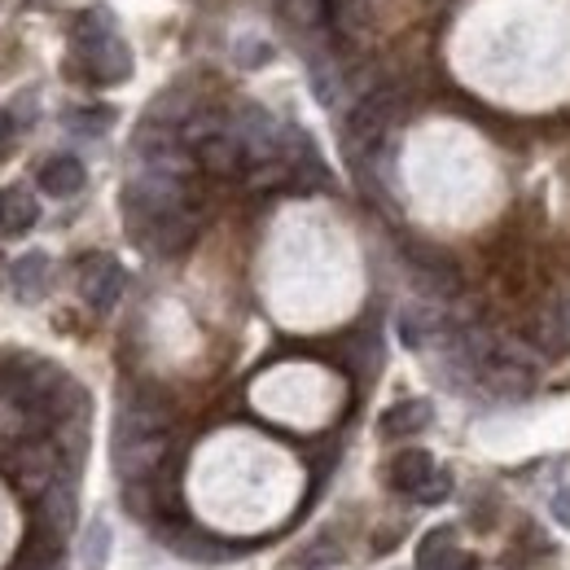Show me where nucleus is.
I'll return each mask as SVG.
<instances>
[{"instance_id":"412c9836","label":"nucleus","mask_w":570,"mask_h":570,"mask_svg":"<svg viewBox=\"0 0 570 570\" xmlns=\"http://www.w3.org/2000/svg\"><path fill=\"white\" fill-rule=\"evenodd\" d=\"M106 544H110L106 522H92V531H88V562H101L106 558Z\"/></svg>"},{"instance_id":"1a4fd4ad","label":"nucleus","mask_w":570,"mask_h":570,"mask_svg":"<svg viewBox=\"0 0 570 570\" xmlns=\"http://www.w3.org/2000/svg\"><path fill=\"white\" fill-rule=\"evenodd\" d=\"M9 282H13V294L22 303H36L45 294V285H49V255L45 250H27L22 259H13Z\"/></svg>"},{"instance_id":"423d86ee","label":"nucleus","mask_w":570,"mask_h":570,"mask_svg":"<svg viewBox=\"0 0 570 570\" xmlns=\"http://www.w3.org/2000/svg\"><path fill=\"white\" fill-rule=\"evenodd\" d=\"M194 158H198V167H203V171H212V176H242V171L250 167V154H246V145L237 141L233 124H228L224 132H215L212 141L198 145V149H194Z\"/></svg>"},{"instance_id":"4be33fe9","label":"nucleus","mask_w":570,"mask_h":570,"mask_svg":"<svg viewBox=\"0 0 570 570\" xmlns=\"http://www.w3.org/2000/svg\"><path fill=\"white\" fill-rule=\"evenodd\" d=\"M553 518H558L562 527H570V483L553 497Z\"/></svg>"},{"instance_id":"2eb2a0df","label":"nucleus","mask_w":570,"mask_h":570,"mask_svg":"<svg viewBox=\"0 0 570 570\" xmlns=\"http://www.w3.org/2000/svg\"><path fill=\"white\" fill-rule=\"evenodd\" d=\"M456 558V527H434L417 544V570H443Z\"/></svg>"},{"instance_id":"a878e982","label":"nucleus","mask_w":570,"mask_h":570,"mask_svg":"<svg viewBox=\"0 0 570 570\" xmlns=\"http://www.w3.org/2000/svg\"><path fill=\"white\" fill-rule=\"evenodd\" d=\"M567 325H570V321H567Z\"/></svg>"},{"instance_id":"0eeeda50","label":"nucleus","mask_w":570,"mask_h":570,"mask_svg":"<svg viewBox=\"0 0 570 570\" xmlns=\"http://www.w3.org/2000/svg\"><path fill=\"white\" fill-rule=\"evenodd\" d=\"M40 189L49 198H75L83 189V163L75 154H58L40 167Z\"/></svg>"},{"instance_id":"b1692460","label":"nucleus","mask_w":570,"mask_h":570,"mask_svg":"<svg viewBox=\"0 0 570 570\" xmlns=\"http://www.w3.org/2000/svg\"><path fill=\"white\" fill-rule=\"evenodd\" d=\"M443 570H474V562H470V558H461V553H456V558H452V562H448V567Z\"/></svg>"},{"instance_id":"ddd939ff","label":"nucleus","mask_w":570,"mask_h":570,"mask_svg":"<svg viewBox=\"0 0 570 570\" xmlns=\"http://www.w3.org/2000/svg\"><path fill=\"white\" fill-rule=\"evenodd\" d=\"M430 426V404L426 400H404V404H395V409H386L382 413V439H404V434H417V430Z\"/></svg>"},{"instance_id":"f03ea898","label":"nucleus","mask_w":570,"mask_h":570,"mask_svg":"<svg viewBox=\"0 0 570 570\" xmlns=\"http://www.w3.org/2000/svg\"><path fill=\"white\" fill-rule=\"evenodd\" d=\"M171 430V409L154 395V391H132L119 409V426H115V443L128 439H149V434H167Z\"/></svg>"},{"instance_id":"a211bd4d","label":"nucleus","mask_w":570,"mask_h":570,"mask_svg":"<svg viewBox=\"0 0 570 570\" xmlns=\"http://www.w3.org/2000/svg\"><path fill=\"white\" fill-rule=\"evenodd\" d=\"M330 22L343 36H360L364 31V0H330Z\"/></svg>"},{"instance_id":"f257e3e1","label":"nucleus","mask_w":570,"mask_h":570,"mask_svg":"<svg viewBox=\"0 0 570 570\" xmlns=\"http://www.w3.org/2000/svg\"><path fill=\"white\" fill-rule=\"evenodd\" d=\"M400 110H404V92L400 88H373L356 110H352V119H347V141H352V149H364V154L377 149L382 137L395 128Z\"/></svg>"},{"instance_id":"6ab92c4d","label":"nucleus","mask_w":570,"mask_h":570,"mask_svg":"<svg viewBox=\"0 0 570 570\" xmlns=\"http://www.w3.org/2000/svg\"><path fill=\"white\" fill-rule=\"evenodd\" d=\"M448 497H452V474L448 470H434L426 483H422V492H417V504H443Z\"/></svg>"},{"instance_id":"393cba45","label":"nucleus","mask_w":570,"mask_h":570,"mask_svg":"<svg viewBox=\"0 0 570 570\" xmlns=\"http://www.w3.org/2000/svg\"><path fill=\"white\" fill-rule=\"evenodd\" d=\"M0 228H4V194H0Z\"/></svg>"},{"instance_id":"5701e85b","label":"nucleus","mask_w":570,"mask_h":570,"mask_svg":"<svg viewBox=\"0 0 570 570\" xmlns=\"http://www.w3.org/2000/svg\"><path fill=\"white\" fill-rule=\"evenodd\" d=\"M9 137H13V119L0 110V149H4V141H9Z\"/></svg>"},{"instance_id":"aec40b11","label":"nucleus","mask_w":570,"mask_h":570,"mask_svg":"<svg viewBox=\"0 0 570 570\" xmlns=\"http://www.w3.org/2000/svg\"><path fill=\"white\" fill-rule=\"evenodd\" d=\"M110 119H115V110H75L71 115V128H79V132H106L110 128Z\"/></svg>"},{"instance_id":"6e6552de","label":"nucleus","mask_w":570,"mask_h":570,"mask_svg":"<svg viewBox=\"0 0 570 570\" xmlns=\"http://www.w3.org/2000/svg\"><path fill=\"white\" fill-rule=\"evenodd\" d=\"M413 277H417L422 289L439 294V298H452V294L461 289L456 268H452L443 255H430V250H413Z\"/></svg>"},{"instance_id":"39448f33","label":"nucleus","mask_w":570,"mask_h":570,"mask_svg":"<svg viewBox=\"0 0 570 570\" xmlns=\"http://www.w3.org/2000/svg\"><path fill=\"white\" fill-rule=\"evenodd\" d=\"M79 53H83V67L97 83H119L132 75V53L119 36H101L92 45H79Z\"/></svg>"},{"instance_id":"7ed1b4c3","label":"nucleus","mask_w":570,"mask_h":570,"mask_svg":"<svg viewBox=\"0 0 570 570\" xmlns=\"http://www.w3.org/2000/svg\"><path fill=\"white\" fill-rule=\"evenodd\" d=\"M13 479L27 497H45L58 483V448L53 443H27L13 456Z\"/></svg>"},{"instance_id":"9b49d317","label":"nucleus","mask_w":570,"mask_h":570,"mask_svg":"<svg viewBox=\"0 0 570 570\" xmlns=\"http://www.w3.org/2000/svg\"><path fill=\"white\" fill-rule=\"evenodd\" d=\"M430 474H434V461H430V452H422V448H404V452L391 461V488H395V492L417 497Z\"/></svg>"},{"instance_id":"f3484780","label":"nucleus","mask_w":570,"mask_h":570,"mask_svg":"<svg viewBox=\"0 0 570 570\" xmlns=\"http://www.w3.org/2000/svg\"><path fill=\"white\" fill-rule=\"evenodd\" d=\"M233 62H237L242 71H259V67L273 62V45L259 40V36H237V45H233Z\"/></svg>"},{"instance_id":"9d476101","label":"nucleus","mask_w":570,"mask_h":570,"mask_svg":"<svg viewBox=\"0 0 570 570\" xmlns=\"http://www.w3.org/2000/svg\"><path fill=\"white\" fill-rule=\"evenodd\" d=\"M194 228H198V219L189 207H180V212L171 215H158V219H149V242L163 250V255H171V250H180V246H189V237H194Z\"/></svg>"},{"instance_id":"4468645a","label":"nucleus","mask_w":570,"mask_h":570,"mask_svg":"<svg viewBox=\"0 0 570 570\" xmlns=\"http://www.w3.org/2000/svg\"><path fill=\"white\" fill-rule=\"evenodd\" d=\"M285 22L303 36H321L330 27V0H282Z\"/></svg>"},{"instance_id":"20e7f679","label":"nucleus","mask_w":570,"mask_h":570,"mask_svg":"<svg viewBox=\"0 0 570 570\" xmlns=\"http://www.w3.org/2000/svg\"><path fill=\"white\" fill-rule=\"evenodd\" d=\"M124 285H128V273L119 268V259L97 255V259L83 268V277H79V294H83V303H88L92 312H110V307L119 303Z\"/></svg>"},{"instance_id":"f8f14e48","label":"nucleus","mask_w":570,"mask_h":570,"mask_svg":"<svg viewBox=\"0 0 570 570\" xmlns=\"http://www.w3.org/2000/svg\"><path fill=\"white\" fill-rule=\"evenodd\" d=\"M40 522L45 531H53V540H62L75 522V492L71 483H53L45 497H40Z\"/></svg>"},{"instance_id":"dca6fc26","label":"nucleus","mask_w":570,"mask_h":570,"mask_svg":"<svg viewBox=\"0 0 570 570\" xmlns=\"http://www.w3.org/2000/svg\"><path fill=\"white\" fill-rule=\"evenodd\" d=\"M36 215H40V207H36V198L27 189H9L4 194V233H27L36 224Z\"/></svg>"}]
</instances>
